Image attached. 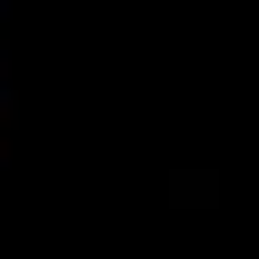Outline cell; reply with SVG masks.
Returning a JSON list of instances; mask_svg holds the SVG:
<instances>
[]
</instances>
